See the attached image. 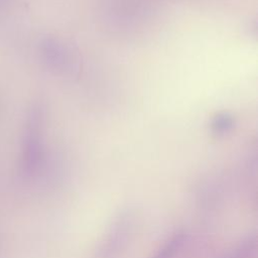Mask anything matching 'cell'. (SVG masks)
Returning <instances> with one entry per match:
<instances>
[{"instance_id": "1", "label": "cell", "mask_w": 258, "mask_h": 258, "mask_svg": "<svg viewBox=\"0 0 258 258\" xmlns=\"http://www.w3.org/2000/svg\"><path fill=\"white\" fill-rule=\"evenodd\" d=\"M40 54L45 66L56 74H76L79 70L71 47L58 38H43L40 42Z\"/></svg>"}, {"instance_id": "2", "label": "cell", "mask_w": 258, "mask_h": 258, "mask_svg": "<svg viewBox=\"0 0 258 258\" xmlns=\"http://www.w3.org/2000/svg\"><path fill=\"white\" fill-rule=\"evenodd\" d=\"M236 125L235 117L229 112H219L214 115L210 122L211 132L216 136H225L230 133Z\"/></svg>"}, {"instance_id": "3", "label": "cell", "mask_w": 258, "mask_h": 258, "mask_svg": "<svg viewBox=\"0 0 258 258\" xmlns=\"http://www.w3.org/2000/svg\"><path fill=\"white\" fill-rule=\"evenodd\" d=\"M3 1H5V0H0V3H2Z\"/></svg>"}]
</instances>
